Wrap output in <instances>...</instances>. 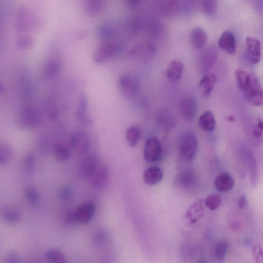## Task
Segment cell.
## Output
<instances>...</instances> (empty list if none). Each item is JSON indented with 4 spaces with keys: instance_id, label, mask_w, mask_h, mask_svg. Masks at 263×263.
Returning <instances> with one entry per match:
<instances>
[{
    "instance_id": "16",
    "label": "cell",
    "mask_w": 263,
    "mask_h": 263,
    "mask_svg": "<svg viewBox=\"0 0 263 263\" xmlns=\"http://www.w3.org/2000/svg\"><path fill=\"white\" fill-rule=\"evenodd\" d=\"M215 186L219 192L231 190L234 186V180L228 172H222L216 178Z\"/></svg>"
},
{
    "instance_id": "43",
    "label": "cell",
    "mask_w": 263,
    "mask_h": 263,
    "mask_svg": "<svg viewBox=\"0 0 263 263\" xmlns=\"http://www.w3.org/2000/svg\"><path fill=\"white\" fill-rule=\"evenodd\" d=\"M263 133V121L259 119L253 131V135L255 137L260 138Z\"/></svg>"
},
{
    "instance_id": "8",
    "label": "cell",
    "mask_w": 263,
    "mask_h": 263,
    "mask_svg": "<svg viewBox=\"0 0 263 263\" xmlns=\"http://www.w3.org/2000/svg\"><path fill=\"white\" fill-rule=\"evenodd\" d=\"M95 211L94 204L91 202L81 204L75 210V215L77 223L86 225L93 219Z\"/></svg>"
},
{
    "instance_id": "29",
    "label": "cell",
    "mask_w": 263,
    "mask_h": 263,
    "mask_svg": "<svg viewBox=\"0 0 263 263\" xmlns=\"http://www.w3.org/2000/svg\"><path fill=\"white\" fill-rule=\"evenodd\" d=\"M55 158L60 162L67 161L70 158L71 153L69 147L64 144H59L55 146L53 149Z\"/></svg>"
},
{
    "instance_id": "10",
    "label": "cell",
    "mask_w": 263,
    "mask_h": 263,
    "mask_svg": "<svg viewBox=\"0 0 263 263\" xmlns=\"http://www.w3.org/2000/svg\"><path fill=\"white\" fill-rule=\"evenodd\" d=\"M98 168L97 159L93 155H88L80 162L79 171L84 178H90Z\"/></svg>"
},
{
    "instance_id": "7",
    "label": "cell",
    "mask_w": 263,
    "mask_h": 263,
    "mask_svg": "<svg viewBox=\"0 0 263 263\" xmlns=\"http://www.w3.org/2000/svg\"><path fill=\"white\" fill-rule=\"evenodd\" d=\"M37 20L28 11L22 9L18 12L15 21L16 28L22 31L36 29Z\"/></svg>"
},
{
    "instance_id": "4",
    "label": "cell",
    "mask_w": 263,
    "mask_h": 263,
    "mask_svg": "<svg viewBox=\"0 0 263 263\" xmlns=\"http://www.w3.org/2000/svg\"><path fill=\"white\" fill-rule=\"evenodd\" d=\"M244 92L245 100L250 104L254 106L263 104V90L256 77L251 76L250 84Z\"/></svg>"
},
{
    "instance_id": "19",
    "label": "cell",
    "mask_w": 263,
    "mask_h": 263,
    "mask_svg": "<svg viewBox=\"0 0 263 263\" xmlns=\"http://www.w3.org/2000/svg\"><path fill=\"white\" fill-rule=\"evenodd\" d=\"M184 65L177 60H173L169 65L166 71V76L169 81L175 83L182 78Z\"/></svg>"
},
{
    "instance_id": "9",
    "label": "cell",
    "mask_w": 263,
    "mask_h": 263,
    "mask_svg": "<svg viewBox=\"0 0 263 263\" xmlns=\"http://www.w3.org/2000/svg\"><path fill=\"white\" fill-rule=\"evenodd\" d=\"M180 109L183 117L189 120H192L196 116L198 105L195 99L191 96L184 97L180 102Z\"/></svg>"
},
{
    "instance_id": "26",
    "label": "cell",
    "mask_w": 263,
    "mask_h": 263,
    "mask_svg": "<svg viewBox=\"0 0 263 263\" xmlns=\"http://www.w3.org/2000/svg\"><path fill=\"white\" fill-rule=\"evenodd\" d=\"M190 38L192 44L196 49L202 48L206 44L207 41L206 33L200 28L192 30Z\"/></svg>"
},
{
    "instance_id": "41",
    "label": "cell",
    "mask_w": 263,
    "mask_h": 263,
    "mask_svg": "<svg viewBox=\"0 0 263 263\" xmlns=\"http://www.w3.org/2000/svg\"><path fill=\"white\" fill-rule=\"evenodd\" d=\"M17 44L20 48L23 49H29L34 44V41L29 36L23 35L18 38Z\"/></svg>"
},
{
    "instance_id": "1",
    "label": "cell",
    "mask_w": 263,
    "mask_h": 263,
    "mask_svg": "<svg viewBox=\"0 0 263 263\" xmlns=\"http://www.w3.org/2000/svg\"><path fill=\"white\" fill-rule=\"evenodd\" d=\"M198 149V142L194 133L185 131L180 134L178 141V150L181 158L186 161H191Z\"/></svg>"
},
{
    "instance_id": "22",
    "label": "cell",
    "mask_w": 263,
    "mask_h": 263,
    "mask_svg": "<svg viewBox=\"0 0 263 263\" xmlns=\"http://www.w3.org/2000/svg\"><path fill=\"white\" fill-rule=\"evenodd\" d=\"M163 172L156 166L150 167L145 171L144 178L146 184L148 185H154L161 182L163 178Z\"/></svg>"
},
{
    "instance_id": "14",
    "label": "cell",
    "mask_w": 263,
    "mask_h": 263,
    "mask_svg": "<svg viewBox=\"0 0 263 263\" xmlns=\"http://www.w3.org/2000/svg\"><path fill=\"white\" fill-rule=\"evenodd\" d=\"M204 213V202L202 199H199L188 209L186 217L191 224H194L203 217Z\"/></svg>"
},
{
    "instance_id": "20",
    "label": "cell",
    "mask_w": 263,
    "mask_h": 263,
    "mask_svg": "<svg viewBox=\"0 0 263 263\" xmlns=\"http://www.w3.org/2000/svg\"><path fill=\"white\" fill-rule=\"evenodd\" d=\"M61 70V62L57 58H51L44 65L43 74L46 79H51L56 77Z\"/></svg>"
},
{
    "instance_id": "15",
    "label": "cell",
    "mask_w": 263,
    "mask_h": 263,
    "mask_svg": "<svg viewBox=\"0 0 263 263\" xmlns=\"http://www.w3.org/2000/svg\"><path fill=\"white\" fill-rule=\"evenodd\" d=\"M109 170L105 166L98 167L94 175L90 177V184L97 189L104 188L109 179Z\"/></svg>"
},
{
    "instance_id": "40",
    "label": "cell",
    "mask_w": 263,
    "mask_h": 263,
    "mask_svg": "<svg viewBox=\"0 0 263 263\" xmlns=\"http://www.w3.org/2000/svg\"><path fill=\"white\" fill-rule=\"evenodd\" d=\"M4 262L6 263H20L21 259L17 251L8 250L5 254Z\"/></svg>"
},
{
    "instance_id": "34",
    "label": "cell",
    "mask_w": 263,
    "mask_h": 263,
    "mask_svg": "<svg viewBox=\"0 0 263 263\" xmlns=\"http://www.w3.org/2000/svg\"><path fill=\"white\" fill-rule=\"evenodd\" d=\"M24 195L27 201L32 205H37L40 201V195L37 189L32 186H28L24 189Z\"/></svg>"
},
{
    "instance_id": "35",
    "label": "cell",
    "mask_w": 263,
    "mask_h": 263,
    "mask_svg": "<svg viewBox=\"0 0 263 263\" xmlns=\"http://www.w3.org/2000/svg\"><path fill=\"white\" fill-rule=\"evenodd\" d=\"M229 249V244L226 241H220L217 244L213 251L214 257L219 261H223Z\"/></svg>"
},
{
    "instance_id": "46",
    "label": "cell",
    "mask_w": 263,
    "mask_h": 263,
    "mask_svg": "<svg viewBox=\"0 0 263 263\" xmlns=\"http://www.w3.org/2000/svg\"><path fill=\"white\" fill-rule=\"evenodd\" d=\"M228 119L229 121L233 122L234 120V118L232 116H230L228 117Z\"/></svg>"
},
{
    "instance_id": "30",
    "label": "cell",
    "mask_w": 263,
    "mask_h": 263,
    "mask_svg": "<svg viewBox=\"0 0 263 263\" xmlns=\"http://www.w3.org/2000/svg\"><path fill=\"white\" fill-rule=\"evenodd\" d=\"M195 176L193 173L190 171H185L178 175L176 182L179 186L188 188L191 187L195 183Z\"/></svg>"
},
{
    "instance_id": "45",
    "label": "cell",
    "mask_w": 263,
    "mask_h": 263,
    "mask_svg": "<svg viewBox=\"0 0 263 263\" xmlns=\"http://www.w3.org/2000/svg\"><path fill=\"white\" fill-rule=\"evenodd\" d=\"M128 4L132 7H136L141 3L142 0H127Z\"/></svg>"
},
{
    "instance_id": "23",
    "label": "cell",
    "mask_w": 263,
    "mask_h": 263,
    "mask_svg": "<svg viewBox=\"0 0 263 263\" xmlns=\"http://www.w3.org/2000/svg\"><path fill=\"white\" fill-rule=\"evenodd\" d=\"M1 217L6 223L16 224L21 219V213L19 210L12 207H4L1 211Z\"/></svg>"
},
{
    "instance_id": "32",
    "label": "cell",
    "mask_w": 263,
    "mask_h": 263,
    "mask_svg": "<svg viewBox=\"0 0 263 263\" xmlns=\"http://www.w3.org/2000/svg\"><path fill=\"white\" fill-rule=\"evenodd\" d=\"M235 75L238 88L244 92L250 84L251 76L242 69H237Z\"/></svg>"
},
{
    "instance_id": "3",
    "label": "cell",
    "mask_w": 263,
    "mask_h": 263,
    "mask_svg": "<svg viewBox=\"0 0 263 263\" xmlns=\"http://www.w3.org/2000/svg\"><path fill=\"white\" fill-rule=\"evenodd\" d=\"M144 158L146 161L153 163L160 161L163 154L162 146L160 140L156 137L147 138L144 147Z\"/></svg>"
},
{
    "instance_id": "38",
    "label": "cell",
    "mask_w": 263,
    "mask_h": 263,
    "mask_svg": "<svg viewBox=\"0 0 263 263\" xmlns=\"http://www.w3.org/2000/svg\"><path fill=\"white\" fill-rule=\"evenodd\" d=\"M221 196L218 194H212L207 197L205 204L211 210H216L218 209L221 204Z\"/></svg>"
},
{
    "instance_id": "13",
    "label": "cell",
    "mask_w": 263,
    "mask_h": 263,
    "mask_svg": "<svg viewBox=\"0 0 263 263\" xmlns=\"http://www.w3.org/2000/svg\"><path fill=\"white\" fill-rule=\"evenodd\" d=\"M76 117L78 120L85 125H91L93 120L90 117L88 112V102L87 98L84 94L80 96L78 104Z\"/></svg>"
},
{
    "instance_id": "24",
    "label": "cell",
    "mask_w": 263,
    "mask_h": 263,
    "mask_svg": "<svg viewBox=\"0 0 263 263\" xmlns=\"http://www.w3.org/2000/svg\"><path fill=\"white\" fill-rule=\"evenodd\" d=\"M216 119L212 112L205 111L199 119V124L201 128L205 132L212 131L216 127Z\"/></svg>"
},
{
    "instance_id": "27",
    "label": "cell",
    "mask_w": 263,
    "mask_h": 263,
    "mask_svg": "<svg viewBox=\"0 0 263 263\" xmlns=\"http://www.w3.org/2000/svg\"><path fill=\"white\" fill-rule=\"evenodd\" d=\"M48 262L53 263H65L67 262V258L65 253L60 249L53 248L48 249L45 253Z\"/></svg>"
},
{
    "instance_id": "6",
    "label": "cell",
    "mask_w": 263,
    "mask_h": 263,
    "mask_svg": "<svg viewBox=\"0 0 263 263\" xmlns=\"http://www.w3.org/2000/svg\"><path fill=\"white\" fill-rule=\"evenodd\" d=\"M117 49V45L114 43L103 41L95 49L93 57L94 63L100 64L108 61L116 52Z\"/></svg>"
},
{
    "instance_id": "11",
    "label": "cell",
    "mask_w": 263,
    "mask_h": 263,
    "mask_svg": "<svg viewBox=\"0 0 263 263\" xmlns=\"http://www.w3.org/2000/svg\"><path fill=\"white\" fill-rule=\"evenodd\" d=\"M247 54L249 60L253 64L259 63L261 57V44L260 41L253 37L246 40Z\"/></svg>"
},
{
    "instance_id": "31",
    "label": "cell",
    "mask_w": 263,
    "mask_h": 263,
    "mask_svg": "<svg viewBox=\"0 0 263 263\" xmlns=\"http://www.w3.org/2000/svg\"><path fill=\"white\" fill-rule=\"evenodd\" d=\"M126 135L129 145L131 146L134 147L141 138L142 131L137 126H131L127 129Z\"/></svg>"
},
{
    "instance_id": "33",
    "label": "cell",
    "mask_w": 263,
    "mask_h": 263,
    "mask_svg": "<svg viewBox=\"0 0 263 263\" xmlns=\"http://www.w3.org/2000/svg\"><path fill=\"white\" fill-rule=\"evenodd\" d=\"M36 168V159L34 154L29 153L25 155L22 161V169L27 175L34 172Z\"/></svg>"
},
{
    "instance_id": "37",
    "label": "cell",
    "mask_w": 263,
    "mask_h": 263,
    "mask_svg": "<svg viewBox=\"0 0 263 263\" xmlns=\"http://www.w3.org/2000/svg\"><path fill=\"white\" fill-rule=\"evenodd\" d=\"M202 11L208 15L215 13L218 7V0H200Z\"/></svg>"
},
{
    "instance_id": "17",
    "label": "cell",
    "mask_w": 263,
    "mask_h": 263,
    "mask_svg": "<svg viewBox=\"0 0 263 263\" xmlns=\"http://www.w3.org/2000/svg\"><path fill=\"white\" fill-rule=\"evenodd\" d=\"M217 53L215 48H209L205 51L201 55L199 60L201 71L205 72L212 67L217 60Z\"/></svg>"
},
{
    "instance_id": "2",
    "label": "cell",
    "mask_w": 263,
    "mask_h": 263,
    "mask_svg": "<svg viewBox=\"0 0 263 263\" xmlns=\"http://www.w3.org/2000/svg\"><path fill=\"white\" fill-rule=\"evenodd\" d=\"M118 86L121 95L129 100L136 97L141 88L137 78L129 74H125L119 78Z\"/></svg>"
},
{
    "instance_id": "5",
    "label": "cell",
    "mask_w": 263,
    "mask_h": 263,
    "mask_svg": "<svg viewBox=\"0 0 263 263\" xmlns=\"http://www.w3.org/2000/svg\"><path fill=\"white\" fill-rule=\"evenodd\" d=\"M40 121V114L34 107H25L20 113L19 122L24 128L34 129L39 125Z\"/></svg>"
},
{
    "instance_id": "28",
    "label": "cell",
    "mask_w": 263,
    "mask_h": 263,
    "mask_svg": "<svg viewBox=\"0 0 263 263\" xmlns=\"http://www.w3.org/2000/svg\"><path fill=\"white\" fill-rule=\"evenodd\" d=\"M14 152L11 146L6 142L0 144V164L5 166L12 160Z\"/></svg>"
},
{
    "instance_id": "39",
    "label": "cell",
    "mask_w": 263,
    "mask_h": 263,
    "mask_svg": "<svg viewBox=\"0 0 263 263\" xmlns=\"http://www.w3.org/2000/svg\"><path fill=\"white\" fill-rule=\"evenodd\" d=\"M62 220L66 225H75L77 221L75 218V211L68 210L64 211L62 216Z\"/></svg>"
},
{
    "instance_id": "25",
    "label": "cell",
    "mask_w": 263,
    "mask_h": 263,
    "mask_svg": "<svg viewBox=\"0 0 263 263\" xmlns=\"http://www.w3.org/2000/svg\"><path fill=\"white\" fill-rule=\"evenodd\" d=\"M110 234L106 230L99 229L94 232L92 236V242L96 248H103L109 243Z\"/></svg>"
},
{
    "instance_id": "42",
    "label": "cell",
    "mask_w": 263,
    "mask_h": 263,
    "mask_svg": "<svg viewBox=\"0 0 263 263\" xmlns=\"http://www.w3.org/2000/svg\"><path fill=\"white\" fill-rule=\"evenodd\" d=\"M252 254L257 263H263V250L261 246L254 245L252 248Z\"/></svg>"
},
{
    "instance_id": "12",
    "label": "cell",
    "mask_w": 263,
    "mask_h": 263,
    "mask_svg": "<svg viewBox=\"0 0 263 263\" xmlns=\"http://www.w3.org/2000/svg\"><path fill=\"white\" fill-rule=\"evenodd\" d=\"M71 145L73 149L76 151L80 153L85 152L89 148V138L84 132H76L71 138Z\"/></svg>"
},
{
    "instance_id": "44",
    "label": "cell",
    "mask_w": 263,
    "mask_h": 263,
    "mask_svg": "<svg viewBox=\"0 0 263 263\" xmlns=\"http://www.w3.org/2000/svg\"><path fill=\"white\" fill-rule=\"evenodd\" d=\"M248 199L245 195H243L238 200V205L241 209H243L248 206Z\"/></svg>"
},
{
    "instance_id": "36",
    "label": "cell",
    "mask_w": 263,
    "mask_h": 263,
    "mask_svg": "<svg viewBox=\"0 0 263 263\" xmlns=\"http://www.w3.org/2000/svg\"><path fill=\"white\" fill-rule=\"evenodd\" d=\"M59 199L64 203H69L73 200L75 194L73 188L68 185H63L60 187L58 192Z\"/></svg>"
},
{
    "instance_id": "21",
    "label": "cell",
    "mask_w": 263,
    "mask_h": 263,
    "mask_svg": "<svg viewBox=\"0 0 263 263\" xmlns=\"http://www.w3.org/2000/svg\"><path fill=\"white\" fill-rule=\"evenodd\" d=\"M216 76L213 73L205 74L199 83V89L204 97L207 98L211 94L216 84Z\"/></svg>"
},
{
    "instance_id": "18",
    "label": "cell",
    "mask_w": 263,
    "mask_h": 263,
    "mask_svg": "<svg viewBox=\"0 0 263 263\" xmlns=\"http://www.w3.org/2000/svg\"><path fill=\"white\" fill-rule=\"evenodd\" d=\"M219 45L228 54H234L236 51V42L232 33L228 31H224L219 38Z\"/></svg>"
}]
</instances>
